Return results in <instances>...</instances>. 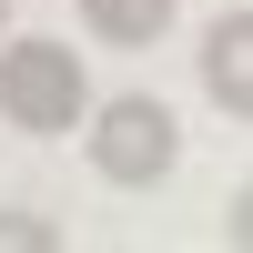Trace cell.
Instances as JSON below:
<instances>
[{"mask_svg": "<svg viewBox=\"0 0 253 253\" xmlns=\"http://www.w3.org/2000/svg\"><path fill=\"white\" fill-rule=\"evenodd\" d=\"M81 51L71 41H10L0 51V112L20 122V132H71L81 122Z\"/></svg>", "mask_w": 253, "mask_h": 253, "instance_id": "obj_1", "label": "cell"}, {"mask_svg": "<svg viewBox=\"0 0 253 253\" xmlns=\"http://www.w3.org/2000/svg\"><path fill=\"white\" fill-rule=\"evenodd\" d=\"M172 152H182V132H172V112H162L152 91L101 101V122H91V172H101V182L142 193V182H162V172H172Z\"/></svg>", "mask_w": 253, "mask_h": 253, "instance_id": "obj_2", "label": "cell"}, {"mask_svg": "<svg viewBox=\"0 0 253 253\" xmlns=\"http://www.w3.org/2000/svg\"><path fill=\"white\" fill-rule=\"evenodd\" d=\"M203 91L233 122H253V10H223L213 41H203Z\"/></svg>", "mask_w": 253, "mask_h": 253, "instance_id": "obj_3", "label": "cell"}, {"mask_svg": "<svg viewBox=\"0 0 253 253\" xmlns=\"http://www.w3.org/2000/svg\"><path fill=\"white\" fill-rule=\"evenodd\" d=\"M81 20L101 41H162L172 31V0H81Z\"/></svg>", "mask_w": 253, "mask_h": 253, "instance_id": "obj_4", "label": "cell"}, {"mask_svg": "<svg viewBox=\"0 0 253 253\" xmlns=\"http://www.w3.org/2000/svg\"><path fill=\"white\" fill-rule=\"evenodd\" d=\"M61 233L51 223H31V213H0V253H51Z\"/></svg>", "mask_w": 253, "mask_h": 253, "instance_id": "obj_5", "label": "cell"}, {"mask_svg": "<svg viewBox=\"0 0 253 253\" xmlns=\"http://www.w3.org/2000/svg\"><path fill=\"white\" fill-rule=\"evenodd\" d=\"M223 233H233V243L253 253V182H243V193H233V223H223Z\"/></svg>", "mask_w": 253, "mask_h": 253, "instance_id": "obj_6", "label": "cell"}]
</instances>
